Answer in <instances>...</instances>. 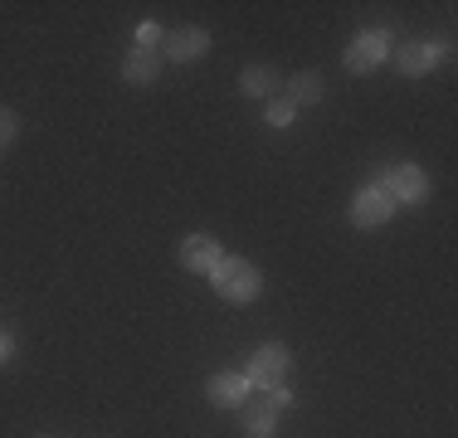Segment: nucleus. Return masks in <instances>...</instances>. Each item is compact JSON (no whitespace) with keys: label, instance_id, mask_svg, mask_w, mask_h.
Listing matches in <instances>:
<instances>
[{"label":"nucleus","instance_id":"nucleus-1","mask_svg":"<svg viewBox=\"0 0 458 438\" xmlns=\"http://www.w3.org/2000/svg\"><path fill=\"white\" fill-rule=\"evenodd\" d=\"M210 278H215V292L225 302H254L259 288H264V278H259V268L249 258H220V268Z\"/></svg>","mask_w":458,"mask_h":438},{"label":"nucleus","instance_id":"nucleus-2","mask_svg":"<svg viewBox=\"0 0 458 438\" xmlns=\"http://www.w3.org/2000/svg\"><path fill=\"white\" fill-rule=\"evenodd\" d=\"M376 185H386L395 205H420L424 195H429V175H424L420 166H410V161H405V166H390Z\"/></svg>","mask_w":458,"mask_h":438},{"label":"nucleus","instance_id":"nucleus-3","mask_svg":"<svg viewBox=\"0 0 458 438\" xmlns=\"http://www.w3.org/2000/svg\"><path fill=\"white\" fill-rule=\"evenodd\" d=\"M395 210H400V205L390 200V190H386V185H376V181H370L366 190L352 200V224H356V229H376V224H386V219L395 215Z\"/></svg>","mask_w":458,"mask_h":438},{"label":"nucleus","instance_id":"nucleus-4","mask_svg":"<svg viewBox=\"0 0 458 438\" xmlns=\"http://www.w3.org/2000/svg\"><path fill=\"white\" fill-rule=\"evenodd\" d=\"M283 370H288V346L268 341V346L254 350V360H249L244 380H249V385H259V390H274L278 380H283Z\"/></svg>","mask_w":458,"mask_h":438},{"label":"nucleus","instance_id":"nucleus-5","mask_svg":"<svg viewBox=\"0 0 458 438\" xmlns=\"http://www.w3.org/2000/svg\"><path fill=\"white\" fill-rule=\"evenodd\" d=\"M386 59H390V35L386 29H366V35L346 49V69L352 73H370L376 63H386Z\"/></svg>","mask_w":458,"mask_h":438},{"label":"nucleus","instance_id":"nucleus-6","mask_svg":"<svg viewBox=\"0 0 458 438\" xmlns=\"http://www.w3.org/2000/svg\"><path fill=\"white\" fill-rule=\"evenodd\" d=\"M434 63H449V44H405V49H395V69L410 73V79L429 73Z\"/></svg>","mask_w":458,"mask_h":438},{"label":"nucleus","instance_id":"nucleus-7","mask_svg":"<svg viewBox=\"0 0 458 438\" xmlns=\"http://www.w3.org/2000/svg\"><path fill=\"white\" fill-rule=\"evenodd\" d=\"M161 59H171V63H191V59H205V49H210V35L205 29H195V25H185L176 29V35H166L161 39Z\"/></svg>","mask_w":458,"mask_h":438},{"label":"nucleus","instance_id":"nucleus-8","mask_svg":"<svg viewBox=\"0 0 458 438\" xmlns=\"http://www.w3.org/2000/svg\"><path fill=\"white\" fill-rule=\"evenodd\" d=\"M220 258H225V248H220V239H210V234H191L181 244V263L191 273H215V268H220Z\"/></svg>","mask_w":458,"mask_h":438},{"label":"nucleus","instance_id":"nucleus-9","mask_svg":"<svg viewBox=\"0 0 458 438\" xmlns=\"http://www.w3.org/2000/svg\"><path fill=\"white\" fill-rule=\"evenodd\" d=\"M239 414H244V434L249 438H278V409L264 400H244L239 404Z\"/></svg>","mask_w":458,"mask_h":438},{"label":"nucleus","instance_id":"nucleus-10","mask_svg":"<svg viewBox=\"0 0 458 438\" xmlns=\"http://www.w3.org/2000/svg\"><path fill=\"white\" fill-rule=\"evenodd\" d=\"M244 400H249V380H244V375L225 370V375L210 380V404H215V409H239Z\"/></svg>","mask_w":458,"mask_h":438},{"label":"nucleus","instance_id":"nucleus-11","mask_svg":"<svg viewBox=\"0 0 458 438\" xmlns=\"http://www.w3.org/2000/svg\"><path fill=\"white\" fill-rule=\"evenodd\" d=\"M161 49H132L123 59V79L127 83H157V73H161Z\"/></svg>","mask_w":458,"mask_h":438},{"label":"nucleus","instance_id":"nucleus-12","mask_svg":"<svg viewBox=\"0 0 458 438\" xmlns=\"http://www.w3.org/2000/svg\"><path fill=\"white\" fill-rule=\"evenodd\" d=\"M239 88H244L249 97H268L278 88V73L268 69V63H249V69L239 73Z\"/></svg>","mask_w":458,"mask_h":438},{"label":"nucleus","instance_id":"nucleus-13","mask_svg":"<svg viewBox=\"0 0 458 438\" xmlns=\"http://www.w3.org/2000/svg\"><path fill=\"white\" fill-rule=\"evenodd\" d=\"M322 97V73H298V79L288 83V103L293 107H308Z\"/></svg>","mask_w":458,"mask_h":438},{"label":"nucleus","instance_id":"nucleus-14","mask_svg":"<svg viewBox=\"0 0 458 438\" xmlns=\"http://www.w3.org/2000/svg\"><path fill=\"white\" fill-rule=\"evenodd\" d=\"M293 113H298V107H293L288 97H274V103H268V127H288Z\"/></svg>","mask_w":458,"mask_h":438},{"label":"nucleus","instance_id":"nucleus-15","mask_svg":"<svg viewBox=\"0 0 458 438\" xmlns=\"http://www.w3.org/2000/svg\"><path fill=\"white\" fill-rule=\"evenodd\" d=\"M15 131H20V117L10 113V107H0V147H10V141H15Z\"/></svg>","mask_w":458,"mask_h":438},{"label":"nucleus","instance_id":"nucleus-16","mask_svg":"<svg viewBox=\"0 0 458 438\" xmlns=\"http://www.w3.org/2000/svg\"><path fill=\"white\" fill-rule=\"evenodd\" d=\"M161 39H166V35H161V29H157V25H151V20H147V25H141V29H137V49H157V44H161Z\"/></svg>","mask_w":458,"mask_h":438},{"label":"nucleus","instance_id":"nucleus-17","mask_svg":"<svg viewBox=\"0 0 458 438\" xmlns=\"http://www.w3.org/2000/svg\"><path fill=\"white\" fill-rule=\"evenodd\" d=\"M264 394H268V404H274V409H288V404H293V390H283V385L264 390Z\"/></svg>","mask_w":458,"mask_h":438},{"label":"nucleus","instance_id":"nucleus-18","mask_svg":"<svg viewBox=\"0 0 458 438\" xmlns=\"http://www.w3.org/2000/svg\"><path fill=\"white\" fill-rule=\"evenodd\" d=\"M10 356H15V336H10V332H0V366H5Z\"/></svg>","mask_w":458,"mask_h":438}]
</instances>
